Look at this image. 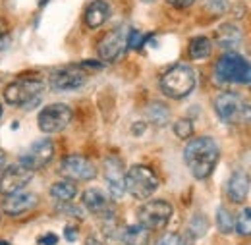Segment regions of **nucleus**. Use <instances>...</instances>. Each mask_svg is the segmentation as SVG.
<instances>
[{"label": "nucleus", "mask_w": 251, "mask_h": 245, "mask_svg": "<svg viewBox=\"0 0 251 245\" xmlns=\"http://www.w3.org/2000/svg\"><path fill=\"white\" fill-rule=\"evenodd\" d=\"M219 158V143L213 137H195L184 149V162L191 176L197 180H207L215 172Z\"/></svg>", "instance_id": "nucleus-1"}, {"label": "nucleus", "mask_w": 251, "mask_h": 245, "mask_svg": "<svg viewBox=\"0 0 251 245\" xmlns=\"http://www.w3.org/2000/svg\"><path fill=\"white\" fill-rule=\"evenodd\" d=\"M197 75L188 64H176L168 68L160 77V89L170 98H186L195 89Z\"/></svg>", "instance_id": "nucleus-2"}, {"label": "nucleus", "mask_w": 251, "mask_h": 245, "mask_svg": "<svg viewBox=\"0 0 251 245\" xmlns=\"http://www.w3.org/2000/svg\"><path fill=\"white\" fill-rule=\"evenodd\" d=\"M215 77L219 83L251 85V64L238 52L222 54L215 66Z\"/></svg>", "instance_id": "nucleus-3"}, {"label": "nucleus", "mask_w": 251, "mask_h": 245, "mask_svg": "<svg viewBox=\"0 0 251 245\" xmlns=\"http://www.w3.org/2000/svg\"><path fill=\"white\" fill-rule=\"evenodd\" d=\"M158 184L155 170L145 164H135L126 172V191L133 199H149L158 189Z\"/></svg>", "instance_id": "nucleus-4"}, {"label": "nucleus", "mask_w": 251, "mask_h": 245, "mask_svg": "<svg viewBox=\"0 0 251 245\" xmlns=\"http://www.w3.org/2000/svg\"><path fill=\"white\" fill-rule=\"evenodd\" d=\"M43 81L41 79H16L4 89V100L12 106H31L43 95Z\"/></svg>", "instance_id": "nucleus-5"}, {"label": "nucleus", "mask_w": 251, "mask_h": 245, "mask_svg": "<svg viewBox=\"0 0 251 245\" xmlns=\"http://www.w3.org/2000/svg\"><path fill=\"white\" fill-rule=\"evenodd\" d=\"M70 122H72V108L64 102H54V104L45 106L37 118L39 129L47 135L64 131L70 125Z\"/></svg>", "instance_id": "nucleus-6"}, {"label": "nucleus", "mask_w": 251, "mask_h": 245, "mask_svg": "<svg viewBox=\"0 0 251 245\" xmlns=\"http://www.w3.org/2000/svg\"><path fill=\"white\" fill-rule=\"evenodd\" d=\"M172 213H174V209H172V205L168 201L155 199V201H149V203H145V205L139 207L137 220L147 230H162L170 222Z\"/></svg>", "instance_id": "nucleus-7"}, {"label": "nucleus", "mask_w": 251, "mask_h": 245, "mask_svg": "<svg viewBox=\"0 0 251 245\" xmlns=\"http://www.w3.org/2000/svg\"><path fill=\"white\" fill-rule=\"evenodd\" d=\"M215 110L219 114V118L222 122L232 123L238 122L246 116L251 114V106L246 104L236 93H220L219 97L215 98Z\"/></svg>", "instance_id": "nucleus-8"}, {"label": "nucleus", "mask_w": 251, "mask_h": 245, "mask_svg": "<svg viewBox=\"0 0 251 245\" xmlns=\"http://www.w3.org/2000/svg\"><path fill=\"white\" fill-rule=\"evenodd\" d=\"M33 180V170H29L25 164H10L4 166L0 172V195H12L22 191L25 185Z\"/></svg>", "instance_id": "nucleus-9"}, {"label": "nucleus", "mask_w": 251, "mask_h": 245, "mask_svg": "<svg viewBox=\"0 0 251 245\" xmlns=\"http://www.w3.org/2000/svg\"><path fill=\"white\" fill-rule=\"evenodd\" d=\"M87 81V72H85V64H74V66H66L58 68L50 74V85L56 91H74L79 89L81 85H85Z\"/></svg>", "instance_id": "nucleus-10"}, {"label": "nucleus", "mask_w": 251, "mask_h": 245, "mask_svg": "<svg viewBox=\"0 0 251 245\" xmlns=\"http://www.w3.org/2000/svg\"><path fill=\"white\" fill-rule=\"evenodd\" d=\"M60 172L62 176H66V180H72V182H89L97 178V166L89 158L79 154L66 156L60 164Z\"/></svg>", "instance_id": "nucleus-11"}, {"label": "nucleus", "mask_w": 251, "mask_h": 245, "mask_svg": "<svg viewBox=\"0 0 251 245\" xmlns=\"http://www.w3.org/2000/svg\"><path fill=\"white\" fill-rule=\"evenodd\" d=\"M54 143L50 141V139H37L33 145L27 147V151L25 153H22L20 156V162L22 164H25L29 170H41V168H45L52 158H54Z\"/></svg>", "instance_id": "nucleus-12"}, {"label": "nucleus", "mask_w": 251, "mask_h": 245, "mask_svg": "<svg viewBox=\"0 0 251 245\" xmlns=\"http://www.w3.org/2000/svg\"><path fill=\"white\" fill-rule=\"evenodd\" d=\"M81 201H83V207L93 216H97L99 220H102V222H114L116 209H114V205L110 203V199L100 189H95V187L87 189L83 193Z\"/></svg>", "instance_id": "nucleus-13"}, {"label": "nucleus", "mask_w": 251, "mask_h": 245, "mask_svg": "<svg viewBox=\"0 0 251 245\" xmlns=\"http://www.w3.org/2000/svg\"><path fill=\"white\" fill-rule=\"evenodd\" d=\"M102 170H104V180H106L110 195H112L114 199H120L126 193L124 162H122L118 156H108V158H104Z\"/></svg>", "instance_id": "nucleus-14"}, {"label": "nucleus", "mask_w": 251, "mask_h": 245, "mask_svg": "<svg viewBox=\"0 0 251 245\" xmlns=\"http://www.w3.org/2000/svg\"><path fill=\"white\" fill-rule=\"evenodd\" d=\"M126 43H127V33H124L122 27L108 31L102 37V41L99 43V56L104 62H114L122 54V50L126 49Z\"/></svg>", "instance_id": "nucleus-15"}, {"label": "nucleus", "mask_w": 251, "mask_h": 245, "mask_svg": "<svg viewBox=\"0 0 251 245\" xmlns=\"http://www.w3.org/2000/svg\"><path fill=\"white\" fill-rule=\"evenodd\" d=\"M39 203V197L35 193L29 191H18L12 195H6L4 203H2V211L8 216H22L27 215L29 211H33Z\"/></svg>", "instance_id": "nucleus-16"}, {"label": "nucleus", "mask_w": 251, "mask_h": 245, "mask_svg": "<svg viewBox=\"0 0 251 245\" xmlns=\"http://www.w3.org/2000/svg\"><path fill=\"white\" fill-rule=\"evenodd\" d=\"M251 180L246 172H234L232 178L228 180L226 185V195L232 203H244L248 199V193H250Z\"/></svg>", "instance_id": "nucleus-17"}, {"label": "nucleus", "mask_w": 251, "mask_h": 245, "mask_svg": "<svg viewBox=\"0 0 251 245\" xmlns=\"http://www.w3.org/2000/svg\"><path fill=\"white\" fill-rule=\"evenodd\" d=\"M108 18H110V6H108V2H104V0H93V2L87 6L85 16H83L85 25H87L89 29L100 27Z\"/></svg>", "instance_id": "nucleus-18"}, {"label": "nucleus", "mask_w": 251, "mask_h": 245, "mask_svg": "<svg viewBox=\"0 0 251 245\" xmlns=\"http://www.w3.org/2000/svg\"><path fill=\"white\" fill-rule=\"evenodd\" d=\"M217 43L224 50H234L242 43V31L238 29L236 25H232V24H224L217 31Z\"/></svg>", "instance_id": "nucleus-19"}, {"label": "nucleus", "mask_w": 251, "mask_h": 245, "mask_svg": "<svg viewBox=\"0 0 251 245\" xmlns=\"http://www.w3.org/2000/svg\"><path fill=\"white\" fill-rule=\"evenodd\" d=\"M207 230H209V220L203 215L193 216V218L189 220L188 228H186V234H184L188 245L193 244V242H197V240H201V238L207 234Z\"/></svg>", "instance_id": "nucleus-20"}, {"label": "nucleus", "mask_w": 251, "mask_h": 245, "mask_svg": "<svg viewBox=\"0 0 251 245\" xmlns=\"http://www.w3.org/2000/svg\"><path fill=\"white\" fill-rule=\"evenodd\" d=\"M122 244L124 245H149V230L141 224L127 226L122 232Z\"/></svg>", "instance_id": "nucleus-21"}, {"label": "nucleus", "mask_w": 251, "mask_h": 245, "mask_svg": "<svg viewBox=\"0 0 251 245\" xmlns=\"http://www.w3.org/2000/svg\"><path fill=\"white\" fill-rule=\"evenodd\" d=\"M188 52H189V58L203 60V58L211 56V52H213V41L209 37H195V39L189 41Z\"/></svg>", "instance_id": "nucleus-22"}, {"label": "nucleus", "mask_w": 251, "mask_h": 245, "mask_svg": "<svg viewBox=\"0 0 251 245\" xmlns=\"http://www.w3.org/2000/svg\"><path fill=\"white\" fill-rule=\"evenodd\" d=\"M50 195L60 201V203H68L72 201L75 195H77V187H75V182L72 180H62V182H56V184L50 185Z\"/></svg>", "instance_id": "nucleus-23"}, {"label": "nucleus", "mask_w": 251, "mask_h": 245, "mask_svg": "<svg viewBox=\"0 0 251 245\" xmlns=\"http://www.w3.org/2000/svg\"><path fill=\"white\" fill-rule=\"evenodd\" d=\"M147 118H149V122L153 123V125H166L168 120H170V110H168V106L166 104H162V102H151L149 106H147Z\"/></svg>", "instance_id": "nucleus-24"}, {"label": "nucleus", "mask_w": 251, "mask_h": 245, "mask_svg": "<svg viewBox=\"0 0 251 245\" xmlns=\"http://www.w3.org/2000/svg\"><path fill=\"white\" fill-rule=\"evenodd\" d=\"M217 228H219L220 234H224V236L232 234L234 228H236L234 216H232V213L228 209H224V207H219V211H217Z\"/></svg>", "instance_id": "nucleus-25"}, {"label": "nucleus", "mask_w": 251, "mask_h": 245, "mask_svg": "<svg viewBox=\"0 0 251 245\" xmlns=\"http://www.w3.org/2000/svg\"><path fill=\"white\" fill-rule=\"evenodd\" d=\"M240 236H251V207L244 209L238 218H236V228H234Z\"/></svg>", "instance_id": "nucleus-26"}, {"label": "nucleus", "mask_w": 251, "mask_h": 245, "mask_svg": "<svg viewBox=\"0 0 251 245\" xmlns=\"http://www.w3.org/2000/svg\"><path fill=\"white\" fill-rule=\"evenodd\" d=\"M174 133L180 139H189L193 135V122L188 118H180L178 122L174 123Z\"/></svg>", "instance_id": "nucleus-27"}, {"label": "nucleus", "mask_w": 251, "mask_h": 245, "mask_svg": "<svg viewBox=\"0 0 251 245\" xmlns=\"http://www.w3.org/2000/svg\"><path fill=\"white\" fill-rule=\"evenodd\" d=\"M157 245H188V242H186L184 234H176V232H172V234H164V236L157 242Z\"/></svg>", "instance_id": "nucleus-28"}, {"label": "nucleus", "mask_w": 251, "mask_h": 245, "mask_svg": "<svg viewBox=\"0 0 251 245\" xmlns=\"http://www.w3.org/2000/svg\"><path fill=\"white\" fill-rule=\"evenodd\" d=\"M228 8V0H207V10L211 14H222Z\"/></svg>", "instance_id": "nucleus-29"}, {"label": "nucleus", "mask_w": 251, "mask_h": 245, "mask_svg": "<svg viewBox=\"0 0 251 245\" xmlns=\"http://www.w3.org/2000/svg\"><path fill=\"white\" fill-rule=\"evenodd\" d=\"M141 43H143V35L139 31H129L127 33V43H126L127 49H139Z\"/></svg>", "instance_id": "nucleus-30"}, {"label": "nucleus", "mask_w": 251, "mask_h": 245, "mask_svg": "<svg viewBox=\"0 0 251 245\" xmlns=\"http://www.w3.org/2000/svg\"><path fill=\"white\" fill-rule=\"evenodd\" d=\"M8 41H10V31H8V25H6V22H4V20H0V50L8 45Z\"/></svg>", "instance_id": "nucleus-31"}, {"label": "nucleus", "mask_w": 251, "mask_h": 245, "mask_svg": "<svg viewBox=\"0 0 251 245\" xmlns=\"http://www.w3.org/2000/svg\"><path fill=\"white\" fill-rule=\"evenodd\" d=\"M170 6H174V8H180V10H184V8H189L195 0H166Z\"/></svg>", "instance_id": "nucleus-32"}, {"label": "nucleus", "mask_w": 251, "mask_h": 245, "mask_svg": "<svg viewBox=\"0 0 251 245\" xmlns=\"http://www.w3.org/2000/svg\"><path fill=\"white\" fill-rule=\"evenodd\" d=\"M56 242H58V238H56L54 234H47V236H43V238L39 240L41 245H56Z\"/></svg>", "instance_id": "nucleus-33"}, {"label": "nucleus", "mask_w": 251, "mask_h": 245, "mask_svg": "<svg viewBox=\"0 0 251 245\" xmlns=\"http://www.w3.org/2000/svg\"><path fill=\"white\" fill-rule=\"evenodd\" d=\"M64 232H66V240H68V242H75V240H77V230H75V228L66 226Z\"/></svg>", "instance_id": "nucleus-34"}, {"label": "nucleus", "mask_w": 251, "mask_h": 245, "mask_svg": "<svg viewBox=\"0 0 251 245\" xmlns=\"http://www.w3.org/2000/svg\"><path fill=\"white\" fill-rule=\"evenodd\" d=\"M4 166H6V153L0 149V170H2Z\"/></svg>", "instance_id": "nucleus-35"}, {"label": "nucleus", "mask_w": 251, "mask_h": 245, "mask_svg": "<svg viewBox=\"0 0 251 245\" xmlns=\"http://www.w3.org/2000/svg\"><path fill=\"white\" fill-rule=\"evenodd\" d=\"M85 245H102L97 238H87V242H85Z\"/></svg>", "instance_id": "nucleus-36"}, {"label": "nucleus", "mask_w": 251, "mask_h": 245, "mask_svg": "<svg viewBox=\"0 0 251 245\" xmlns=\"http://www.w3.org/2000/svg\"><path fill=\"white\" fill-rule=\"evenodd\" d=\"M47 2H49V0H39V6H45Z\"/></svg>", "instance_id": "nucleus-37"}, {"label": "nucleus", "mask_w": 251, "mask_h": 245, "mask_svg": "<svg viewBox=\"0 0 251 245\" xmlns=\"http://www.w3.org/2000/svg\"><path fill=\"white\" fill-rule=\"evenodd\" d=\"M0 245H10V244H8V242H2V240H0Z\"/></svg>", "instance_id": "nucleus-38"}, {"label": "nucleus", "mask_w": 251, "mask_h": 245, "mask_svg": "<svg viewBox=\"0 0 251 245\" xmlns=\"http://www.w3.org/2000/svg\"><path fill=\"white\" fill-rule=\"evenodd\" d=\"M0 118H2V104H0Z\"/></svg>", "instance_id": "nucleus-39"}, {"label": "nucleus", "mask_w": 251, "mask_h": 245, "mask_svg": "<svg viewBox=\"0 0 251 245\" xmlns=\"http://www.w3.org/2000/svg\"><path fill=\"white\" fill-rule=\"evenodd\" d=\"M143 2H155V0H143Z\"/></svg>", "instance_id": "nucleus-40"}]
</instances>
